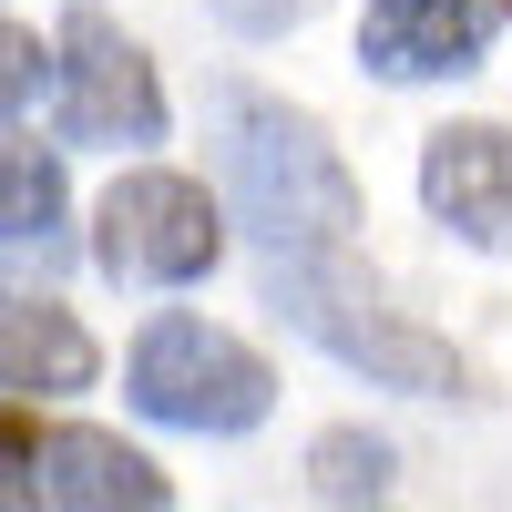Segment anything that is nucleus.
I'll list each match as a JSON object with an SVG mask.
<instances>
[{"label": "nucleus", "mask_w": 512, "mask_h": 512, "mask_svg": "<svg viewBox=\"0 0 512 512\" xmlns=\"http://www.w3.org/2000/svg\"><path fill=\"white\" fill-rule=\"evenodd\" d=\"M492 41L482 0H369L359 21V62L379 82H441V72H472Z\"/></svg>", "instance_id": "0eeeda50"}, {"label": "nucleus", "mask_w": 512, "mask_h": 512, "mask_svg": "<svg viewBox=\"0 0 512 512\" xmlns=\"http://www.w3.org/2000/svg\"><path fill=\"white\" fill-rule=\"evenodd\" d=\"M390 472H400V451L379 441V431H318V441H308V482H318L328 502H369Z\"/></svg>", "instance_id": "9b49d317"}, {"label": "nucleus", "mask_w": 512, "mask_h": 512, "mask_svg": "<svg viewBox=\"0 0 512 512\" xmlns=\"http://www.w3.org/2000/svg\"><path fill=\"white\" fill-rule=\"evenodd\" d=\"M502 11H512V0H502Z\"/></svg>", "instance_id": "2eb2a0df"}, {"label": "nucleus", "mask_w": 512, "mask_h": 512, "mask_svg": "<svg viewBox=\"0 0 512 512\" xmlns=\"http://www.w3.org/2000/svg\"><path fill=\"white\" fill-rule=\"evenodd\" d=\"M52 113H62V144H164V82L144 62V41L123 31L113 11L72 0L62 11V52H52Z\"/></svg>", "instance_id": "20e7f679"}, {"label": "nucleus", "mask_w": 512, "mask_h": 512, "mask_svg": "<svg viewBox=\"0 0 512 512\" xmlns=\"http://www.w3.org/2000/svg\"><path fill=\"white\" fill-rule=\"evenodd\" d=\"M134 410L164 420V431H256V420L277 410V369L246 349V338L205 328V318H154L134 338Z\"/></svg>", "instance_id": "7ed1b4c3"}, {"label": "nucleus", "mask_w": 512, "mask_h": 512, "mask_svg": "<svg viewBox=\"0 0 512 512\" xmlns=\"http://www.w3.org/2000/svg\"><path fill=\"white\" fill-rule=\"evenodd\" d=\"M41 492L62 512H164V472L123 431H52L41 441Z\"/></svg>", "instance_id": "6e6552de"}, {"label": "nucleus", "mask_w": 512, "mask_h": 512, "mask_svg": "<svg viewBox=\"0 0 512 512\" xmlns=\"http://www.w3.org/2000/svg\"><path fill=\"white\" fill-rule=\"evenodd\" d=\"M62 216H72V185L41 144H0V246H62Z\"/></svg>", "instance_id": "9d476101"}, {"label": "nucleus", "mask_w": 512, "mask_h": 512, "mask_svg": "<svg viewBox=\"0 0 512 512\" xmlns=\"http://www.w3.org/2000/svg\"><path fill=\"white\" fill-rule=\"evenodd\" d=\"M93 338H82L72 308H52V297H0V390H41V400H72L93 390Z\"/></svg>", "instance_id": "1a4fd4ad"}, {"label": "nucleus", "mask_w": 512, "mask_h": 512, "mask_svg": "<svg viewBox=\"0 0 512 512\" xmlns=\"http://www.w3.org/2000/svg\"><path fill=\"white\" fill-rule=\"evenodd\" d=\"M216 164H226V195H236V226L267 246V256H338L359 226V185L349 164L328 154V134L297 103L277 93H226L216 103Z\"/></svg>", "instance_id": "f257e3e1"}, {"label": "nucleus", "mask_w": 512, "mask_h": 512, "mask_svg": "<svg viewBox=\"0 0 512 512\" xmlns=\"http://www.w3.org/2000/svg\"><path fill=\"white\" fill-rule=\"evenodd\" d=\"M420 205L482 256H512V134L502 123H441L420 144Z\"/></svg>", "instance_id": "423d86ee"}, {"label": "nucleus", "mask_w": 512, "mask_h": 512, "mask_svg": "<svg viewBox=\"0 0 512 512\" xmlns=\"http://www.w3.org/2000/svg\"><path fill=\"white\" fill-rule=\"evenodd\" d=\"M41 72H52V52H41L21 21H0V134H11V123H21V103L41 93Z\"/></svg>", "instance_id": "f8f14e48"}, {"label": "nucleus", "mask_w": 512, "mask_h": 512, "mask_svg": "<svg viewBox=\"0 0 512 512\" xmlns=\"http://www.w3.org/2000/svg\"><path fill=\"white\" fill-rule=\"evenodd\" d=\"M216 246H226L216 195H205L195 175H164V164L123 175L103 195V216H93V256L123 287H195L205 267H216Z\"/></svg>", "instance_id": "39448f33"}, {"label": "nucleus", "mask_w": 512, "mask_h": 512, "mask_svg": "<svg viewBox=\"0 0 512 512\" xmlns=\"http://www.w3.org/2000/svg\"><path fill=\"white\" fill-rule=\"evenodd\" d=\"M0 461H31V431H21V410H0Z\"/></svg>", "instance_id": "4468645a"}, {"label": "nucleus", "mask_w": 512, "mask_h": 512, "mask_svg": "<svg viewBox=\"0 0 512 512\" xmlns=\"http://www.w3.org/2000/svg\"><path fill=\"white\" fill-rule=\"evenodd\" d=\"M0 512H41V482L21 472V461H0Z\"/></svg>", "instance_id": "ddd939ff"}, {"label": "nucleus", "mask_w": 512, "mask_h": 512, "mask_svg": "<svg viewBox=\"0 0 512 512\" xmlns=\"http://www.w3.org/2000/svg\"><path fill=\"white\" fill-rule=\"evenodd\" d=\"M267 308H277L297 338H318L338 369H359L369 390H410V400L461 390L451 338L410 328L390 297H379V287H359L349 267H338V256H277V267H267Z\"/></svg>", "instance_id": "f03ea898"}]
</instances>
